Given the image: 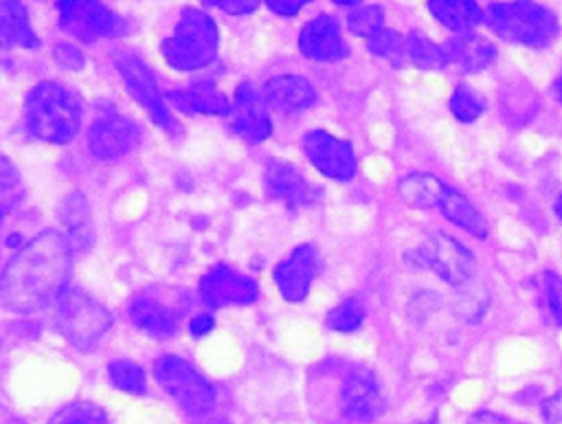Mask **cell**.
I'll list each match as a JSON object with an SVG mask.
<instances>
[{
  "mask_svg": "<svg viewBox=\"0 0 562 424\" xmlns=\"http://www.w3.org/2000/svg\"><path fill=\"white\" fill-rule=\"evenodd\" d=\"M70 268L72 248L66 235L42 231L2 270L0 303L11 312H35L59 299Z\"/></svg>",
  "mask_w": 562,
  "mask_h": 424,
  "instance_id": "1",
  "label": "cell"
},
{
  "mask_svg": "<svg viewBox=\"0 0 562 424\" xmlns=\"http://www.w3.org/2000/svg\"><path fill=\"white\" fill-rule=\"evenodd\" d=\"M26 127L46 143H68L81 125V101L61 83H37L24 103Z\"/></svg>",
  "mask_w": 562,
  "mask_h": 424,
  "instance_id": "2",
  "label": "cell"
},
{
  "mask_svg": "<svg viewBox=\"0 0 562 424\" xmlns=\"http://www.w3.org/2000/svg\"><path fill=\"white\" fill-rule=\"evenodd\" d=\"M483 20L498 37L533 48L549 46L558 35L555 15L533 2H494Z\"/></svg>",
  "mask_w": 562,
  "mask_h": 424,
  "instance_id": "3",
  "label": "cell"
},
{
  "mask_svg": "<svg viewBox=\"0 0 562 424\" xmlns=\"http://www.w3.org/2000/svg\"><path fill=\"white\" fill-rule=\"evenodd\" d=\"M217 44L220 33L215 22L198 9H184L173 35L160 44V51L173 68L195 70L215 59Z\"/></svg>",
  "mask_w": 562,
  "mask_h": 424,
  "instance_id": "4",
  "label": "cell"
},
{
  "mask_svg": "<svg viewBox=\"0 0 562 424\" xmlns=\"http://www.w3.org/2000/svg\"><path fill=\"white\" fill-rule=\"evenodd\" d=\"M55 303L61 334L79 349H90L97 345L112 323L110 312L83 290L66 288Z\"/></svg>",
  "mask_w": 562,
  "mask_h": 424,
  "instance_id": "5",
  "label": "cell"
},
{
  "mask_svg": "<svg viewBox=\"0 0 562 424\" xmlns=\"http://www.w3.org/2000/svg\"><path fill=\"white\" fill-rule=\"evenodd\" d=\"M154 376L158 384L191 415H204L215 402L211 382L191 362L178 356L158 358Z\"/></svg>",
  "mask_w": 562,
  "mask_h": 424,
  "instance_id": "6",
  "label": "cell"
},
{
  "mask_svg": "<svg viewBox=\"0 0 562 424\" xmlns=\"http://www.w3.org/2000/svg\"><path fill=\"white\" fill-rule=\"evenodd\" d=\"M59 26L77 40L94 42L99 37H116L125 31V22L101 2L64 0L57 2Z\"/></svg>",
  "mask_w": 562,
  "mask_h": 424,
  "instance_id": "7",
  "label": "cell"
},
{
  "mask_svg": "<svg viewBox=\"0 0 562 424\" xmlns=\"http://www.w3.org/2000/svg\"><path fill=\"white\" fill-rule=\"evenodd\" d=\"M116 68H119L130 94L149 112V116L167 134H180V123L167 110V103L156 86V79L151 77V70L132 53H121L116 57Z\"/></svg>",
  "mask_w": 562,
  "mask_h": 424,
  "instance_id": "8",
  "label": "cell"
},
{
  "mask_svg": "<svg viewBox=\"0 0 562 424\" xmlns=\"http://www.w3.org/2000/svg\"><path fill=\"white\" fill-rule=\"evenodd\" d=\"M422 261L437 272L441 279H446L452 286L465 283L476 268L474 255L452 235L443 231H435L426 235L422 248H419Z\"/></svg>",
  "mask_w": 562,
  "mask_h": 424,
  "instance_id": "9",
  "label": "cell"
},
{
  "mask_svg": "<svg viewBox=\"0 0 562 424\" xmlns=\"http://www.w3.org/2000/svg\"><path fill=\"white\" fill-rule=\"evenodd\" d=\"M303 152L321 174L334 180H349L356 174L351 145L323 130H312L303 136Z\"/></svg>",
  "mask_w": 562,
  "mask_h": 424,
  "instance_id": "10",
  "label": "cell"
},
{
  "mask_svg": "<svg viewBox=\"0 0 562 424\" xmlns=\"http://www.w3.org/2000/svg\"><path fill=\"white\" fill-rule=\"evenodd\" d=\"M140 143V127L121 114H105L88 130V145L94 156L112 160L132 152Z\"/></svg>",
  "mask_w": 562,
  "mask_h": 424,
  "instance_id": "11",
  "label": "cell"
},
{
  "mask_svg": "<svg viewBox=\"0 0 562 424\" xmlns=\"http://www.w3.org/2000/svg\"><path fill=\"white\" fill-rule=\"evenodd\" d=\"M257 281L246 275H239L226 266H217L209 270L200 281L202 303L209 308L220 305H246L257 299Z\"/></svg>",
  "mask_w": 562,
  "mask_h": 424,
  "instance_id": "12",
  "label": "cell"
},
{
  "mask_svg": "<svg viewBox=\"0 0 562 424\" xmlns=\"http://www.w3.org/2000/svg\"><path fill=\"white\" fill-rule=\"evenodd\" d=\"M318 270V255L314 246L303 244L296 246L285 259H281L274 268V281L279 292L288 301H303L312 286V279Z\"/></svg>",
  "mask_w": 562,
  "mask_h": 424,
  "instance_id": "13",
  "label": "cell"
},
{
  "mask_svg": "<svg viewBox=\"0 0 562 424\" xmlns=\"http://www.w3.org/2000/svg\"><path fill=\"white\" fill-rule=\"evenodd\" d=\"M340 409L356 422H371L382 413L384 402L378 382L369 371H353L347 376L340 389Z\"/></svg>",
  "mask_w": 562,
  "mask_h": 424,
  "instance_id": "14",
  "label": "cell"
},
{
  "mask_svg": "<svg viewBox=\"0 0 562 424\" xmlns=\"http://www.w3.org/2000/svg\"><path fill=\"white\" fill-rule=\"evenodd\" d=\"M299 48L305 57L316 62H338L347 57V44L342 42L340 26L331 15L310 20L299 35Z\"/></svg>",
  "mask_w": 562,
  "mask_h": 424,
  "instance_id": "15",
  "label": "cell"
},
{
  "mask_svg": "<svg viewBox=\"0 0 562 424\" xmlns=\"http://www.w3.org/2000/svg\"><path fill=\"white\" fill-rule=\"evenodd\" d=\"M443 70L452 72H479L496 59V46L474 33H463L441 46Z\"/></svg>",
  "mask_w": 562,
  "mask_h": 424,
  "instance_id": "16",
  "label": "cell"
},
{
  "mask_svg": "<svg viewBox=\"0 0 562 424\" xmlns=\"http://www.w3.org/2000/svg\"><path fill=\"white\" fill-rule=\"evenodd\" d=\"M231 114V130L250 143L266 141L272 132L268 112L263 110L261 97L250 83H241L235 92V108Z\"/></svg>",
  "mask_w": 562,
  "mask_h": 424,
  "instance_id": "17",
  "label": "cell"
},
{
  "mask_svg": "<svg viewBox=\"0 0 562 424\" xmlns=\"http://www.w3.org/2000/svg\"><path fill=\"white\" fill-rule=\"evenodd\" d=\"M266 189L268 193L288 204V207H299V204H307L316 198V187H312L296 167H292L285 160H270L266 167Z\"/></svg>",
  "mask_w": 562,
  "mask_h": 424,
  "instance_id": "18",
  "label": "cell"
},
{
  "mask_svg": "<svg viewBox=\"0 0 562 424\" xmlns=\"http://www.w3.org/2000/svg\"><path fill=\"white\" fill-rule=\"evenodd\" d=\"M263 97L270 105L283 112H301L310 108L316 99L314 86L296 75H279L266 81Z\"/></svg>",
  "mask_w": 562,
  "mask_h": 424,
  "instance_id": "19",
  "label": "cell"
},
{
  "mask_svg": "<svg viewBox=\"0 0 562 424\" xmlns=\"http://www.w3.org/2000/svg\"><path fill=\"white\" fill-rule=\"evenodd\" d=\"M167 99L182 112H198V114H228L231 112L228 99L211 81H195L187 90H171V92H167Z\"/></svg>",
  "mask_w": 562,
  "mask_h": 424,
  "instance_id": "20",
  "label": "cell"
},
{
  "mask_svg": "<svg viewBox=\"0 0 562 424\" xmlns=\"http://www.w3.org/2000/svg\"><path fill=\"white\" fill-rule=\"evenodd\" d=\"M35 48L37 35L31 29L22 2H0V48Z\"/></svg>",
  "mask_w": 562,
  "mask_h": 424,
  "instance_id": "21",
  "label": "cell"
},
{
  "mask_svg": "<svg viewBox=\"0 0 562 424\" xmlns=\"http://www.w3.org/2000/svg\"><path fill=\"white\" fill-rule=\"evenodd\" d=\"M130 316L136 327L156 338H167L176 332V316L169 308L151 297H136L130 303Z\"/></svg>",
  "mask_w": 562,
  "mask_h": 424,
  "instance_id": "22",
  "label": "cell"
},
{
  "mask_svg": "<svg viewBox=\"0 0 562 424\" xmlns=\"http://www.w3.org/2000/svg\"><path fill=\"white\" fill-rule=\"evenodd\" d=\"M430 13L450 31L459 35L470 33L479 22H483V11L472 0H430Z\"/></svg>",
  "mask_w": 562,
  "mask_h": 424,
  "instance_id": "23",
  "label": "cell"
},
{
  "mask_svg": "<svg viewBox=\"0 0 562 424\" xmlns=\"http://www.w3.org/2000/svg\"><path fill=\"white\" fill-rule=\"evenodd\" d=\"M439 211L459 228L476 235V237H485L487 235V222L481 215V211L459 191L446 187L443 198L439 202Z\"/></svg>",
  "mask_w": 562,
  "mask_h": 424,
  "instance_id": "24",
  "label": "cell"
},
{
  "mask_svg": "<svg viewBox=\"0 0 562 424\" xmlns=\"http://www.w3.org/2000/svg\"><path fill=\"white\" fill-rule=\"evenodd\" d=\"M397 191L402 196V200L415 209H430V207H439L446 185L430 176V174H408L400 180Z\"/></svg>",
  "mask_w": 562,
  "mask_h": 424,
  "instance_id": "25",
  "label": "cell"
},
{
  "mask_svg": "<svg viewBox=\"0 0 562 424\" xmlns=\"http://www.w3.org/2000/svg\"><path fill=\"white\" fill-rule=\"evenodd\" d=\"M404 53H406V62L415 64L417 68H441V64H443L441 46H437L422 33L406 35Z\"/></svg>",
  "mask_w": 562,
  "mask_h": 424,
  "instance_id": "26",
  "label": "cell"
},
{
  "mask_svg": "<svg viewBox=\"0 0 562 424\" xmlns=\"http://www.w3.org/2000/svg\"><path fill=\"white\" fill-rule=\"evenodd\" d=\"M404 44H406V37L400 35L397 31L393 29H380L378 33H373L369 40H367V46L373 55L378 57H384L393 64H402L406 59V53H404Z\"/></svg>",
  "mask_w": 562,
  "mask_h": 424,
  "instance_id": "27",
  "label": "cell"
},
{
  "mask_svg": "<svg viewBox=\"0 0 562 424\" xmlns=\"http://www.w3.org/2000/svg\"><path fill=\"white\" fill-rule=\"evenodd\" d=\"M110 382L125 393H143L145 391V373L132 360H112L108 365Z\"/></svg>",
  "mask_w": 562,
  "mask_h": 424,
  "instance_id": "28",
  "label": "cell"
},
{
  "mask_svg": "<svg viewBox=\"0 0 562 424\" xmlns=\"http://www.w3.org/2000/svg\"><path fill=\"white\" fill-rule=\"evenodd\" d=\"M450 110L459 121L470 123L481 116V112L485 110V103L476 90L468 86H457L450 97Z\"/></svg>",
  "mask_w": 562,
  "mask_h": 424,
  "instance_id": "29",
  "label": "cell"
},
{
  "mask_svg": "<svg viewBox=\"0 0 562 424\" xmlns=\"http://www.w3.org/2000/svg\"><path fill=\"white\" fill-rule=\"evenodd\" d=\"M382 22H384V11L378 7V4H367V7H356L349 18H347V24H349V31L353 35H360V37H371L373 33H378L382 29Z\"/></svg>",
  "mask_w": 562,
  "mask_h": 424,
  "instance_id": "30",
  "label": "cell"
},
{
  "mask_svg": "<svg viewBox=\"0 0 562 424\" xmlns=\"http://www.w3.org/2000/svg\"><path fill=\"white\" fill-rule=\"evenodd\" d=\"M364 319V310L360 305L358 299H345L342 303H338L329 314H327V327L336 330V332H353L360 327Z\"/></svg>",
  "mask_w": 562,
  "mask_h": 424,
  "instance_id": "31",
  "label": "cell"
},
{
  "mask_svg": "<svg viewBox=\"0 0 562 424\" xmlns=\"http://www.w3.org/2000/svg\"><path fill=\"white\" fill-rule=\"evenodd\" d=\"M50 424H105V417L99 406L79 402V404H70V406L61 409L50 420Z\"/></svg>",
  "mask_w": 562,
  "mask_h": 424,
  "instance_id": "32",
  "label": "cell"
},
{
  "mask_svg": "<svg viewBox=\"0 0 562 424\" xmlns=\"http://www.w3.org/2000/svg\"><path fill=\"white\" fill-rule=\"evenodd\" d=\"M544 297L551 316L562 325V277L555 272H544Z\"/></svg>",
  "mask_w": 562,
  "mask_h": 424,
  "instance_id": "33",
  "label": "cell"
},
{
  "mask_svg": "<svg viewBox=\"0 0 562 424\" xmlns=\"http://www.w3.org/2000/svg\"><path fill=\"white\" fill-rule=\"evenodd\" d=\"M55 59H57V64H61L66 68H81V64H83L79 51L70 44H57L55 46Z\"/></svg>",
  "mask_w": 562,
  "mask_h": 424,
  "instance_id": "34",
  "label": "cell"
},
{
  "mask_svg": "<svg viewBox=\"0 0 562 424\" xmlns=\"http://www.w3.org/2000/svg\"><path fill=\"white\" fill-rule=\"evenodd\" d=\"M209 4H217L222 11L233 13V15L250 13L257 9V0H220V2H209Z\"/></svg>",
  "mask_w": 562,
  "mask_h": 424,
  "instance_id": "35",
  "label": "cell"
},
{
  "mask_svg": "<svg viewBox=\"0 0 562 424\" xmlns=\"http://www.w3.org/2000/svg\"><path fill=\"white\" fill-rule=\"evenodd\" d=\"M542 417H544L549 424L562 422V391L555 393L553 398H549V400L542 404Z\"/></svg>",
  "mask_w": 562,
  "mask_h": 424,
  "instance_id": "36",
  "label": "cell"
},
{
  "mask_svg": "<svg viewBox=\"0 0 562 424\" xmlns=\"http://www.w3.org/2000/svg\"><path fill=\"white\" fill-rule=\"evenodd\" d=\"M305 4V0H270L268 9L281 15H294L296 11H301Z\"/></svg>",
  "mask_w": 562,
  "mask_h": 424,
  "instance_id": "37",
  "label": "cell"
},
{
  "mask_svg": "<svg viewBox=\"0 0 562 424\" xmlns=\"http://www.w3.org/2000/svg\"><path fill=\"white\" fill-rule=\"evenodd\" d=\"M18 182V171L11 165V160H7L4 156H0V189H9Z\"/></svg>",
  "mask_w": 562,
  "mask_h": 424,
  "instance_id": "38",
  "label": "cell"
},
{
  "mask_svg": "<svg viewBox=\"0 0 562 424\" xmlns=\"http://www.w3.org/2000/svg\"><path fill=\"white\" fill-rule=\"evenodd\" d=\"M468 424H518V422H512V420H507V417H501V415H496V413H487V411H481V413L472 415Z\"/></svg>",
  "mask_w": 562,
  "mask_h": 424,
  "instance_id": "39",
  "label": "cell"
},
{
  "mask_svg": "<svg viewBox=\"0 0 562 424\" xmlns=\"http://www.w3.org/2000/svg\"><path fill=\"white\" fill-rule=\"evenodd\" d=\"M211 327H213V319L211 316H195L193 321H191V325H189V330H191V334L193 336H204L206 332H211Z\"/></svg>",
  "mask_w": 562,
  "mask_h": 424,
  "instance_id": "40",
  "label": "cell"
},
{
  "mask_svg": "<svg viewBox=\"0 0 562 424\" xmlns=\"http://www.w3.org/2000/svg\"><path fill=\"white\" fill-rule=\"evenodd\" d=\"M555 213H558V217L562 220V193H560L558 200H555Z\"/></svg>",
  "mask_w": 562,
  "mask_h": 424,
  "instance_id": "41",
  "label": "cell"
},
{
  "mask_svg": "<svg viewBox=\"0 0 562 424\" xmlns=\"http://www.w3.org/2000/svg\"><path fill=\"white\" fill-rule=\"evenodd\" d=\"M555 94H558V99H560V103H562V79H560L558 86H555Z\"/></svg>",
  "mask_w": 562,
  "mask_h": 424,
  "instance_id": "42",
  "label": "cell"
},
{
  "mask_svg": "<svg viewBox=\"0 0 562 424\" xmlns=\"http://www.w3.org/2000/svg\"><path fill=\"white\" fill-rule=\"evenodd\" d=\"M0 222H2V211H0Z\"/></svg>",
  "mask_w": 562,
  "mask_h": 424,
  "instance_id": "43",
  "label": "cell"
}]
</instances>
